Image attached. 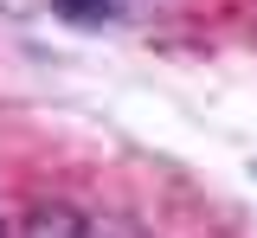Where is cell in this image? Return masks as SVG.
Wrapping results in <instances>:
<instances>
[{
	"instance_id": "3",
	"label": "cell",
	"mask_w": 257,
	"mask_h": 238,
	"mask_svg": "<svg viewBox=\"0 0 257 238\" xmlns=\"http://www.w3.org/2000/svg\"><path fill=\"white\" fill-rule=\"evenodd\" d=\"M0 238H7V225H0Z\"/></svg>"
},
{
	"instance_id": "1",
	"label": "cell",
	"mask_w": 257,
	"mask_h": 238,
	"mask_svg": "<svg viewBox=\"0 0 257 238\" xmlns=\"http://www.w3.org/2000/svg\"><path fill=\"white\" fill-rule=\"evenodd\" d=\"M26 238H148L135 219L122 212H90V206H32L26 212Z\"/></svg>"
},
{
	"instance_id": "2",
	"label": "cell",
	"mask_w": 257,
	"mask_h": 238,
	"mask_svg": "<svg viewBox=\"0 0 257 238\" xmlns=\"http://www.w3.org/2000/svg\"><path fill=\"white\" fill-rule=\"evenodd\" d=\"M128 7L135 0H58V13H71V20H116Z\"/></svg>"
}]
</instances>
